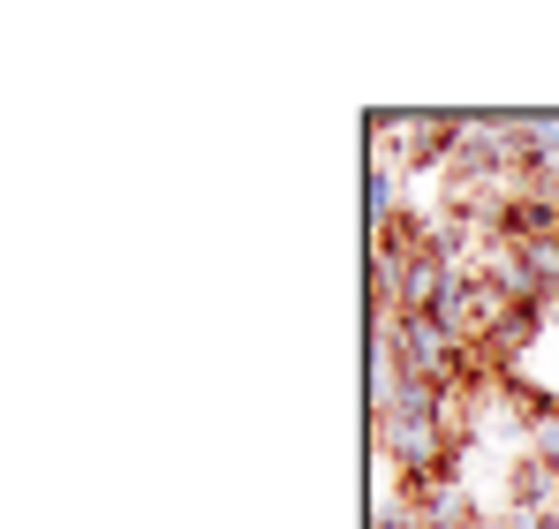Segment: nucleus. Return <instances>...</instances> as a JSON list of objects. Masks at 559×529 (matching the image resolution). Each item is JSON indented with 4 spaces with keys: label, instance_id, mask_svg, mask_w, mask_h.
<instances>
[{
    "label": "nucleus",
    "instance_id": "7ed1b4c3",
    "mask_svg": "<svg viewBox=\"0 0 559 529\" xmlns=\"http://www.w3.org/2000/svg\"><path fill=\"white\" fill-rule=\"evenodd\" d=\"M385 204H393V175L371 167V227H378V235H385Z\"/></svg>",
    "mask_w": 559,
    "mask_h": 529
},
{
    "label": "nucleus",
    "instance_id": "f257e3e1",
    "mask_svg": "<svg viewBox=\"0 0 559 529\" xmlns=\"http://www.w3.org/2000/svg\"><path fill=\"white\" fill-rule=\"evenodd\" d=\"M447 432H454V416H447V393L439 386H401L393 393V409H378V439H385V454L424 484L431 469H439V446H447Z\"/></svg>",
    "mask_w": 559,
    "mask_h": 529
},
{
    "label": "nucleus",
    "instance_id": "39448f33",
    "mask_svg": "<svg viewBox=\"0 0 559 529\" xmlns=\"http://www.w3.org/2000/svg\"><path fill=\"white\" fill-rule=\"evenodd\" d=\"M499 529H545V515H530V507H514V515H507Z\"/></svg>",
    "mask_w": 559,
    "mask_h": 529
},
{
    "label": "nucleus",
    "instance_id": "423d86ee",
    "mask_svg": "<svg viewBox=\"0 0 559 529\" xmlns=\"http://www.w3.org/2000/svg\"><path fill=\"white\" fill-rule=\"evenodd\" d=\"M424 529H462V522H424Z\"/></svg>",
    "mask_w": 559,
    "mask_h": 529
},
{
    "label": "nucleus",
    "instance_id": "20e7f679",
    "mask_svg": "<svg viewBox=\"0 0 559 529\" xmlns=\"http://www.w3.org/2000/svg\"><path fill=\"white\" fill-rule=\"evenodd\" d=\"M537 461H552V469H559V409H552V416H537Z\"/></svg>",
    "mask_w": 559,
    "mask_h": 529
},
{
    "label": "nucleus",
    "instance_id": "f03ea898",
    "mask_svg": "<svg viewBox=\"0 0 559 529\" xmlns=\"http://www.w3.org/2000/svg\"><path fill=\"white\" fill-rule=\"evenodd\" d=\"M393 349H401V371H408L416 386L462 378V341H454L439 318H424V310H401V318H393Z\"/></svg>",
    "mask_w": 559,
    "mask_h": 529
}]
</instances>
